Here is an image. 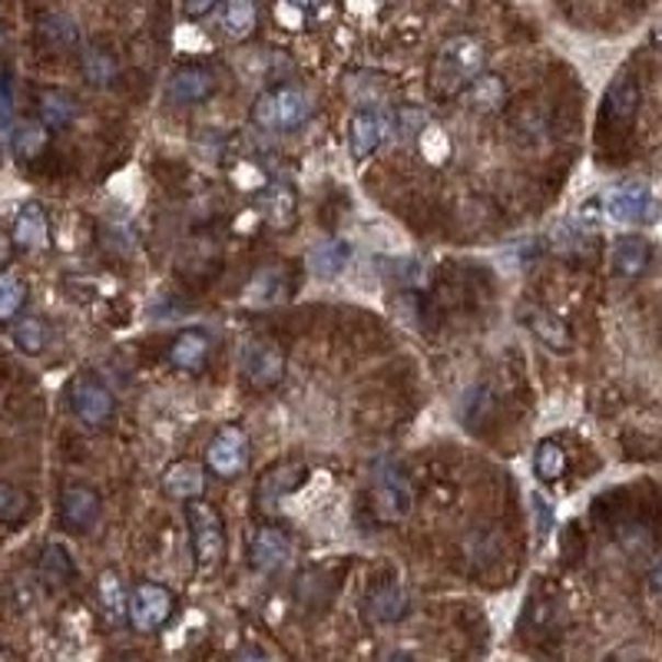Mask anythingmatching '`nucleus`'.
Masks as SVG:
<instances>
[{"mask_svg": "<svg viewBox=\"0 0 662 662\" xmlns=\"http://www.w3.org/2000/svg\"><path fill=\"white\" fill-rule=\"evenodd\" d=\"M649 259H652V246L642 236H623V239H616L613 255H609L613 272L623 275V278H636L649 265Z\"/></svg>", "mask_w": 662, "mask_h": 662, "instance_id": "6ab92c4d", "label": "nucleus"}, {"mask_svg": "<svg viewBox=\"0 0 662 662\" xmlns=\"http://www.w3.org/2000/svg\"><path fill=\"white\" fill-rule=\"evenodd\" d=\"M11 236H14V246L21 252H41V249H47L50 246V219H47L44 206L41 203H24L21 213H18V219H14Z\"/></svg>", "mask_w": 662, "mask_h": 662, "instance_id": "ddd939ff", "label": "nucleus"}, {"mask_svg": "<svg viewBox=\"0 0 662 662\" xmlns=\"http://www.w3.org/2000/svg\"><path fill=\"white\" fill-rule=\"evenodd\" d=\"M11 146H14V152H18L21 159H34V156L44 152V146H47V126H44L41 119L21 123V126L14 129V136H11Z\"/></svg>", "mask_w": 662, "mask_h": 662, "instance_id": "473e14b6", "label": "nucleus"}, {"mask_svg": "<svg viewBox=\"0 0 662 662\" xmlns=\"http://www.w3.org/2000/svg\"><path fill=\"white\" fill-rule=\"evenodd\" d=\"M216 93V77L206 67H183L170 80V100L173 103H203Z\"/></svg>", "mask_w": 662, "mask_h": 662, "instance_id": "f3484780", "label": "nucleus"}, {"mask_svg": "<svg viewBox=\"0 0 662 662\" xmlns=\"http://www.w3.org/2000/svg\"><path fill=\"white\" fill-rule=\"evenodd\" d=\"M37 573H41L44 586L60 590V586L73 583L77 567H73V557L67 553V547H60V544H47V547L41 550V560H37Z\"/></svg>", "mask_w": 662, "mask_h": 662, "instance_id": "4be33fe9", "label": "nucleus"}, {"mask_svg": "<svg viewBox=\"0 0 662 662\" xmlns=\"http://www.w3.org/2000/svg\"><path fill=\"white\" fill-rule=\"evenodd\" d=\"M292 557V544L278 527H259L252 544H249V560L259 573H272L278 567H285V560Z\"/></svg>", "mask_w": 662, "mask_h": 662, "instance_id": "4468645a", "label": "nucleus"}, {"mask_svg": "<svg viewBox=\"0 0 662 662\" xmlns=\"http://www.w3.org/2000/svg\"><path fill=\"white\" fill-rule=\"evenodd\" d=\"M467 90H470V100H473L477 106L487 103V110H496V106L504 103V83L496 80V77H483V73H480Z\"/></svg>", "mask_w": 662, "mask_h": 662, "instance_id": "f704fd0d", "label": "nucleus"}, {"mask_svg": "<svg viewBox=\"0 0 662 662\" xmlns=\"http://www.w3.org/2000/svg\"><path fill=\"white\" fill-rule=\"evenodd\" d=\"M206 467L219 477H239L249 467V437L242 427H222L206 447Z\"/></svg>", "mask_w": 662, "mask_h": 662, "instance_id": "1a4fd4ad", "label": "nucleus"}, {"mask_svg": "<svg viewBox=\"0 0 662 662\" xmlns=\"http://www.w3.org/2000/svg\"><path fill=\"white\" fill-rule=\"evenodd\" d=\"M14 252H18L14 236H11V229H8L4 222H0V272H8V265H11Z\"/></svg>", "mask_w": 662, "mask_h": 662, "instance_id": "e433bc0d", "label": "nucleus"}, {"mask_svg": "<svg viewBox=\"0 0 662 662\" xmlns=\"http://www.w3.org/2000/svg\"><path fill=\"white\" fill-rule=\"evenodd\" d=\"M222 27L232 41H246L259 27V4L255 0H226L222 4Z\"/></svg>", "mask_w": 662, "mask_h": 662, "instance_id": "a878e982", "label": "nucleus"}, {"mask_svg": "<svg viewBox=\"0 0 662 662\" xmlns=\"http://www.w3.org/2000/svg\"><path fill=\"white\" fill-rule=\"evenodd\" d=\"M83 77L93 83V87H106V83H113V77H116V54L106 47V44H90L87 50H83Z\"/></svg>", "mask_w": 662, "mask_h": 662, "instance_id": "bb28decb", "label": "nucleus"}, {"mask_svg": "<svg viewBox=\"0 0 662 662\" xmlns=\"http://www.w3.org/2000/svg\"><path fill=\"white\" fill-rule=\"evenodd\" d=\"M24 301H27V282L14 272H0V324L14 321Z\"/></svg>", "mask_w": 662, "mask_h": 662, "instance_id": "c85d7f7f", "label": "nucleus"}, {"mask_svg": "<svg viewBox=\"0 0 662 662\" xmlns=\"http://www.w3.org/2000/svg\"><path fill=\"white\" fill-rule=\"evenodd\" d=\"M18 113V100H14V83L8 73H0V129H8L14 123Z\"/></svg>", "mask_w": 662, "mask_h": 662, "instance_id": "c9c22d12", "label": "nucleus"}, {"mask_svg": "<svg viewBox=\"0 0 662 662\" xmlns=\"http://www.w3.org/2000/svg\"><path fill=\"white\" fill-rule=\"evenodd\" d=\"M242 375L259 391L275 388L285 378V352L272 342H252L242 352Z\"/></svg>", "mask_w": 662, "mask_h": 662, "instance_id": "9d476101", "label": "nucleus"}, {"mask_svg": "<svg viewBox=\"0 0 662 662\" xmlns=\"http://www.w3.org/2000/svg\"><path fill=\"white\" fill-rule=\"evenodd\" d=\"M365 606H368V616L375 623H398V619H404L411 600H408V590L401 583H385V586L372 590Z\"/></svg>", "mask_w": 662, "mask_h": 662, "instance_id": "412c9836", "label": "nucleus"}, {"mask_svg": "<svg viewBox=\"0 0 662 662\" xmlns=\"http://www.w3.org/2000/svg\"><path fill=\"white\" fill-rule=\"evenodd\" d=\"M186 517H190V537H193V550H196L199 567H216L222 560V553H226L222 517L209 504H203L199 496H196V501H190Z\"/></svg>", "mask_w": 662, "mask_h": 662, "instance_id": "20e7f679", "label": "nucleus"}, {"mask_svg": "<svg viewBox=\"0 0 662 662\" xmlns=\"http://www.w3.org/2000/svg\"><path fill=\"white\" fill-rule=\"evenodd\" d=\"M534 467H537V477L544 483H553L567 473V454L557 441H540L537 444V454H534Z\"/></svg>", "mask_w": 662, "mask_h": 662, "instance_id": "2f4dec72", "label": "nucleus"}, {"mask_svg": "<svg viewBox=\"0 0 662 662\" xmlns=\"http://www.w3.org/2000/svg\"><path fill=\"white\" fill-rule=\"evenodd\" d=\"M487 67V47L480 37L473 34H457L447 37L437 50L434 70H431V83L437 93L454 96L460 90H467Z\"/></svg>", "mask_w": 662, "mask_h": 662, "instance_id": "f257e3e1", "label": "nucleus"}, {"mask_svg": "<svg viewBox=\"0 0 662 662\" xmlns=\"http://www.w3.org/2000/svg\"><path fill=\"white\" fill-rule=\"evenodd\" d=\"M606 216L613 222H623V226H646L655 219V196L642 186V183H626V186H616L609 196H606Z\"/></svg>", "mask_w": 662, "mask_h": 662, "instance_id": "0eeeda50", "label": "nucleus"}, {"mask_svg": "<svg viewBox=\"0 0 662 662\" xmlns=\"http://www.w3.org/2000/svg\"><path fill=\"white\" fill-rule=\"evenodd\" d=\"M27 511H31V496L21 487L0 480V524H18L27 517Z\"/></svg>", "mask_w": 662, "mask_h": 662, "instance_id": "72a5a7b5", "label": "nucleus"}, {"mask_svg": "<svg viewBox=\"0 0 662 662\" xmlns=\"http://www.w3.org/2000/svg\"><path fill=\"white\" fill-rule=\"evenodd\" d=\"M305 464H278V467H272L265 477H262V483H259V501L269 507V504H278L285 493H292L301 480H305Z\"/></svg>", "mask_w": 662, "mask_h": 662, "instance_id": "5701e85b", "label": "nucleus"}, {"mask_svg": "<svg viewBox=\"0 0 662 662\" xmlns=\"http://www.w3.org/2000/svg\"><path fill=\"white\" fill-rule=\"evenodd\" d=\"M103 514V501L100 493L87 483H70L60 493V527L70 534H87L90 527H96Z\"/></svg>", "mask_w": 662, "mask_h": 662, "instance_id": "423d86ee", "label": "nucleus"}, {"mask_svg": "<svg viewBox=\"0 0 662 662\" xmlns=\"http://www.w3.org/2000/svg\"><path fill=\"white\" fill-rule=\"evenodd\" d=\"M311 116V100L298 83L265 90L252 106V123L265 133H295Z\"/></svg>", "mask_w": 662, "mask_h": 662, "instance_id": "f03ea898", "label": "nucleus"}, {"mask_svg": "<svg viewBox=\"0 0 662 662\" xmlns=\"http://www.w3.org/2000/svg\"><path fill=\"white\" fill-rule=\"evenodd\" d=\"M262 209H265V219L278 229H288L292 219H295V196L288 186H272L265 190L262 196Z\"/></svg>", "mask_w": 662, "mask_h": 662, "instance_id": "7c9ffc66", "label": "nucleus"}, {"mask_svg": "<svg viewBox=\"0 0 662 662\" xmlns=\"http://www.w3.org/2000/svg\"><path fill=\"white\" fill-rule=\"evenodd\" d=\"M11 339H14V345H18L24 355H41V352L47 349V342H50V328H47V321L37 318V315H21V318L11 324Z\"/></svg>", "mask_w": 662, "mask_h": 662, "instance_id": "393cba45", "label": "nucleus"}, {"mask_svg": "<svg viewBox=\"0 0 662 662\" xmlns=\"http://www.w3.org/2000/svg\"><path fill=\"white\" fill-rule=\"evenodd\" d=\"M649 583L655 586V590H662V560L652 567V573H649Z\"/></svg>", "mask_w": 662, "mask_h": 662, "instance_id": "ea45409f", "label": "nucleus"}, {"mask_svg": "<svg viewBox=\"0 0 662 662\" xmlns=\"http://www.w3.org/2000/svg\"><path fill=\"white\" fill-rule=\"evenodd\" d=\"M162 490L176 501H196L206 493V470L196 460H176L162 473Z\"/></svg>", "mask_w": 662, "mask_h": 662, "instance_id": "dca6fc26", "label": "nucleus"}, {"mask_svg": "<svg viewBox=\"0 0 662 662\" xmlns=\"http://www.w3.org/2000/svg\"><path fill=\"white\" fill-rule=\"evenodd\" d=\"M391 133V116L378 106H365L349 119V149L355 159H368Z\"/></svg>", "mask_w": 662, "mask_h": 662, "instance_id": "9b49d317", "label": "nucleus"}, {"mask_svg": "<svg viewBox=\"0 0 662 662\" xmlns=\"http://www.w3.org/2000/svg\"><path fill=\"white\" fill-rule=\"evenodd\" d=\"M521 315H524V324L534 331V335H537L547 349L567 352V349L573 345V335H570V328H567V321H563L560 315H553V311H547V308H540V305H527Z\"/></svg>", "mask_w": 662, "mask_h": 662, "instance_id": "2eb2a0df", "label": "nucleus"}, {"mask_svg": "<svg viewBox=\"0 0 662 662\" xmlns=\"http://www.w3.org/2000/svg\"><path fill=\"white\" fill-rule=\"evenodd\" d=\"M372 507L378 521L401 524L414 507V490L404 477V470L391 460H381L372 473Z\"/></svg>", "mask_w": 662, "mask_h": 662, "instance_id": "7ed1b4c3", "label": "nucleus"}, {"mask_svg": "<svg viewBox=\"0 0 662 662\" xmlns=\"http://www.w3.org/2000/svg\"><path fill=\"white\" fill-rule=\"evenodd\" d=\"M77 96L57 87H47L37 93V116L47 129H67L77 119Z\"/></svg>", "mask_w": 662, "mask_h": 662, "instance_id": "a211bd4d", "label": "nucleus"}, {"mask_svg": "<svg viewBox=\"0 0 662 662\" xmlns=\"http://www.w3.org/2000/svg\"><path fill=\"white\" fill-rule=\"evenodd\" d=\"M176 609V596L159 583H139L129 593V626L136 632H156L170 623Z\"/></svg>", "mask_w": 662, "mask_h": 662, "instance_id": "39448f33", "label": "nucleus"}, {"mask_svg": "<svg viewBox=\"0 0 662 662\" xmlns=\"http://www.w3.org/2000/svg\"><path fill=\"white\" fill-rule=\"evenodd\" d=\"M209 358V339L203 331H183V335L170 345V362L183 372H199Z\"/></svg>", "mask_w": 662, "mask_h": 662, "instance_id": "b1692460", "label": "nucleus"}, {"mask_svg": "<svg viewBox=\"0 0 662 662\" xmlns=\"http://www.w3.org/2000/svg\"><path fill=\"white\" fill-rule=\"evenodd\" d=\"M636 110H639V87H636L632 77H619V80L606 90V100H603V126L613 129V133H623V129L632 126Z\"/></svg>", "mask_w": 662, "mask_h": 662, "instance_id": "f8f14e48", "label": "nucleus"}, {"mask_svg": "<svg viewBox=\"0 0 662 662\" xmlns=\"http://www.w3.org/2000/svg\"><path fill=\"white\" fill-rule=\"evenodd\" d=\"M37 34H41V41L50 50H70L77 44V24L67 14H47V18H41Z\"/></svg>", "mask_w": 662, "mask_h": 662, "instance_id": "c756f323", "label": "nucleus"}, {"mask_svg": "<svg viewBox=\"0 0 662 662\" xmlns=\"http://www.w3.org/2000/svg\"><path fill=\"white\" fill-rule=\"evenodd\" d=\"M183 8L190 18H206L216 8V0H183Z\"/></svg>", "mask_w": 662, "mask_h": 662, "instance_id": "4c0bfd02", "label": "nucleus"}, {"mask_svg": "<svg viewBox=\"0 0 662 662\" xmlns=\"http://www.w3.org/2000/svg\"><path fill=\"white\" fill-rule=\"evenodd\" d=\"M349 259H352L349 242H342V239H321V242L311 246V252H308V269H311L318 278H335V275L345 272Z\"/></svg>", "mask_w": 662, "mask_h": 662, "instance_id": "aec40b11", "label": "nucleus"}, {"mask_svg": "<svg viewBox=\"0 0 662 662\" xmlns=\"http://www.w3.org/2000/svg\"><path fill=\"white\" fill-rule=\"evenodd\" d=\"M328 4V0H288V8H295L298 14H305V11H321Z\"/></svg>", "mask_w": 662, "mask_h": 662, "instance_id": "58836bf2", "label": "nucleus"}, {"mask_svg": "<svg viewBox=\"0 0 662 662\" xmlns=\"http://www.w3.org/2000/svg\"><path fill=\"white\" fill-rule=\"evenodd\" d=\"M655 44H662V24L655 27Z\"/></svg>", "mask_w": 662, "mask_h": 662, "instance_id": "a19ab883", "label": "nucleus"}, {"mask_svg": "<svg viewBox=\"0 0 662 662\" xmlns=\"http://www.w3.org/2000/svg\"><path fill=\"white\" fill-rule=\"evenodd\" d=\"M70 408H73V414H77L83 424L103 427V424L113 418V395H110V388H106L100 378L80 375V378H73V385H70Z\"/></svg>", "mask_w": 662, "mask_h": 662, "instance_id": "6e6552de", "label": "nucleus"}, {"mask_svg": "<svg viewBox=\"0 0 662 662\" xmlns=\"http://www.w3.org/2000/svg\"><path fill=\"white\" fill-rule=\"evenodd\" d=\"M96 593H100V603H103V613L110 623H123L129 619V596L119 583V577L113 570H106L96 583Z\"/></svg>", "mask_w": 662, "mask_h": 662, "instance_id": "cd10ccee", "label": "nucleus"}, {"mask_svg": "<svg viewBox=\"0 0 662 662\" xmlns=\"http://www.w3.org/2000/svg\"><path fill=\"white\" fill-rule=\"evenodd\" d=\"M4 37H8V31H4V24H0V44H4Z\"/></svg>", "mask_w": 662, "mask_h": 662, "instance_id": "79ce46f5", "label": "nucleus"}]
</instances>
